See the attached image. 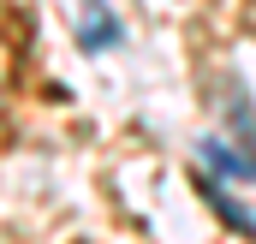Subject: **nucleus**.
<instances>
[{"instance_id":"1","label":"nucleus","mask_w":256,"mask_h":244,"mask_svg":"<svg viewBox=\"0 0 256 244\" xmlns=\"http://www.w3.org/2000/svg\"><path fill=\"white\" fill-rule=\"evenodd\" d=\"M220 96L232 102V131H238V143H244V161L256 167V108H250V96H244V84H238V78H226V84H220Z\"/></svg>"},{"instance_id":"3","label":"nucleus","mask_w":256,"mask_h":244,"mask_svg":"<svg viewBox=\"0 0 256 244\" xmlns=\"http://www.w3.org/2000/svg\"><path fill=\"white\" fill-rule=\"evenodd\" d=\"M114 36H120V30H114V18H108L102 0H96V6H90V30H84V48H108Z\"/></svg>"},{"instance_id":"2","label":"nucleus","mask_w":256,"mask_h":244,"mask_svg":"<svg viewBox=\"0 0 256 244\" xmlns=\"http://www.w3.org/2000/svg\"><path fill=\"white\" fill-rule=\"evenodd\" d=\"M202 161H208V173H226V179H256V167L238 155V149H226V143H202Z\"/></svg>"}]
</instances>
